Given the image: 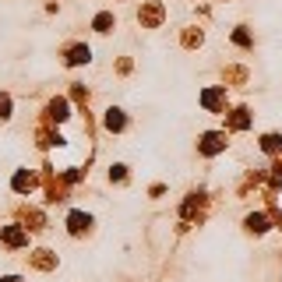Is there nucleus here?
<instances>
[{"label":"nucleus","instance_id":"nucleus-1","mask_svg":"<svg viewBox=\"0 0 282 282\" xmlns=\"http://www.w3.org/2000/svg\"><path fill=\"white\" fill-rule=\"evenodd\" d=\"M222 148H226V134H205V138H201V152H205V155H215Z\"/></svg>","mask_w":282,"mask_h":282},{"label":"nucleus","instance_id":"nucleus-2","mask_svg":"<svg viewBox=\"0 0 282 282\" xmlns=\"http://www.w3.org/2000/svg\"><path fill=\"white\" fill-rule=\"evenodd\" d=\"M67 222H71V233H74V236L89 233V226H92V219H89V215H82V212H71V219H67Z\"/></svg>","mask_w":282,"mask_h":282},{"label":"nucleus","instance_id":"nucleus-3","mask_svg":"<svg viewBox=\"0 0 282 282\" xmlns=\"http://www.w3.org/2000/svg\"><path fill=\"white\" fill-rule=\"evenodd\" d=\"M4 244H11V247H21V244H25V229H18V226H7V229H4Z\"/></svg>","mask_w":282,"mask_h":282},{"label":"nucleus","instance_id":"nucleus-4","mask_svg":"<svg viewBox=\"0 0 282 282\" xmlns=\"http://www.w3.org/2000/svg\"><path fill=\"white\" fill-rule=\"evenodd\" d=\"M141 21H145V25H159V21H163V7H159V4H148V7L141 11Z\"/></svg>","mask_w":282,"mask_h":282},{"label":"nucleus","instance_id":"nucleus-5","mask_svg":"<svg viewBox=\"0 0 282 282\" xmlns=\"http://www.w3.org/2000/svg\"><path fill=\"white\" fill-rule=\"evenodd\" d=\"M67 64H89V46H71Z\"/></svg>","mask_w":282,"mask_h":282},{"label":"nucleus","instance_id":"nucleus-6","mask_svg":"<svg viewBox=\"0 0 282 282\" xmlns=\"http://www.w3.org/2000/svg\"><path fill=\"white\" fill-rule=\"evenodd\" d=\"M106 127H109V131H120V127H124V113H120V109H109V113H106Z\"/></svg>","mask_w":282,"mask_h":282},{"label":"nucleus","instance_id":"nucleus-7","mask_svg":"<svg viewBox=\"0 0 282 282\" xmlns=\"http://www.w3.org/2000/svg\"><path fill=\"white\" fill-rule=\"evenodd\" d=\"M32 187H35V177H28V173H18V177H14V190L25 194V190H32Z\"/></svg>","mask_w":282,"mask_h":282},{"label":"nucleus","instance_id":"nucleus-8","mask_svg":"<svg viewBox=\"0 0 282 282\" xmlns=\"http://www.w3.org/2000/svg\"><path fill=\"white\" fill-rule=\"evenodd\" d=\"M261 148H265L268 155H275V152H282V138H279V134H268V138L261 141Z\"/></svg>","mask_w":282,"mask_h":282},{"label":"nucleus","instance_id":"nucleus-9","mask_svg":"<svg viewBox=\"0 0 282 282\" xmlns=\"http://www.w3.org/2000/svg\"><path fill=\"white\" fill-rule=\"evenodd\" d=\"M53 261L57 258H50V251H35L32 254V265H39V268H53Z\"/></svg>","mask_w":282,"mask_h":282},{"label":"nucleus","instance_id":"nucleus-10","mask_svg":"<svg viewBox=\"0 0 282 282\" xmlns=\"http://www.w3.org/2000/svg\"><path fill=\"white\" fill-rule=\"evenodd\" d=\"M251 124V116H247V109H236L233 116H229V127H247Z\"/></svg>","mask_w":282,"mask_h":282},{"label":"nucleus","instance_id":"nucleus-11","mask_svg":"<svg viewBox=\"0 0 282 282\" xmlns=\"http://www.w3.org/2000/svg\"><path fill=\"white\" fill-rule=\"evenodd\" d=\"M50 116H53V120H64V116H67V102H64V99L50 102Z\"/></svg>","mask_w":282,"mask_h":282},{"label":"nucleus","instance_id":"nucleus-12","mask_svg":"<svg viewBox=\"0 0 282 282\" xmlns=\"http://www.w3.org/2000/svg\"><path fill=\"white\" fill-rule=\"evenodd\" d=\"M247 229H254V233H265V229H268V219H265V215H251V219H247Z\"/></svg>","mask_w":282,"mask_h":282},{"label":"nucleus","instance_id":"nucleus-13","mask_svg":"<svg viewBox=\"0 0 282 282\" xmlns=\"http://www.w3.org/2000/svg\"><path fill=\"white\" fill-rule=\"evenodd\" d=\"M205 106H208V109H219V106H222V95H219V92H205Z\"/></svg>","mask_w":282,"mask_h":282},{"label":"nucleus","instance_id":"nucleus-14","mask_svg":"<svg viewBox=\"0 0 282 282\" xmlns=\"http://www.w3.org/2000/svg\"><path fill=\"white\" fill-rule=\"evenodd\" d=\"M109 25H113V14H99V18H95V28H99V32H109Z\"/></svg>","mask_w":282,"mask_h":282},{"label":"nucleus","instance_id":"nucleus-15","mask_svg":"<svg viewBox=\"0 0 282 282\" xmlns=\"http://www.w3.org/2000/svg\"><path fill=\"white\" fill-rule=\"evenodd\" d=\"M11 116V95H0V120Z\"/></svg>","mask_w":282,"mask_h":282},{"label":"nucleus","instance_id":"nucleus-16","mask_svg":"<svg viewBox=\"0 0 282 282\" xmlns=\"http://www.w3.org/2000/svg\"><path fill=\"white\" fill-rule=\"evenodd\" d=\"M4 282H21V279H14V275H11V279H4Z\"/></svg>","mask_w":282,"mask_h":282}]
</instances>
